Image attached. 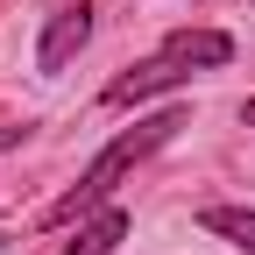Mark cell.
<instances>
[{"mask_svg": "<svg viewBox=\"0 0 255 255\" xmlns=\"http://www.w3.org/2000/svg\"><path fill=\"white\" fill-rule=\"evenodd\" d=\"M177 128H184V107H170V114H149V121H135V128H128V135H114V142H107V149L85 163V177H78V184H71V191H64V199L43 213V227H71L78 213L107 206V199H114V184L135 170L142 156H156V149L177 135Z\"/></svg>", "mask_w": 255, "mask_h": 255, "instance_id": "1", "label": "cell"}, {"mask_svg": "<svg viewBox=\"0 0 255 255\" xmlns=\"http://www.w3.org/2000/svg\"><path fill=\"white\" fill-rule=\"evenodd\" d=\"M85 43H92V7H85V0H71V7L50 14L43 43H36V64H43V71H64V64H71Z\"/></svg>", "mask_w": 255, "mask_h": 255, "instance_id": "2", "label": "cell"}, {"mask_svg": "<svg viewBox=\"0 0 255 255\" xmlns=\"http://www.w3.org/2000/svg\"><path fill=\"white\" fill-rule=\"evenodd\" d=\"M199 227L220 234V241H234L241 255H255V213H248V206H206V213H199Z\"/></svg>", "mask_w": 255, "mask_h": 255, "instance_id": "5", "label": "cell"}, {"mask_svg": "<svg viewBox=\"0 0 255 255\" xmlns=\"http://www.w3.org/2000/svg\"><path fill=\"white\" fill-rule=\"evenodd\" d=\"M21 135H28V128H0V156H7V149H21Z\"/></svg>", "mask_w": 255, "mask_h": 255, "instance_id": "7", "label": "cell"}, {"mask_svg": "<svg viewBox=\"0 0 255 255\" xmlns=\"http://www.w3.org/2000/svg\"><path fill=\"white\" fill-rule=\"evenodd\" d=\"M191 71H184V64H170L163 50H156L149 64H135V71H121L114 85H107V107H135V100H149V92H177Z\"/></svg>", "mask_w": 255, "mask_h": 255, "instance_id": "3", "label": "cell"}, {"mask_svg": "<svg viewBox=\"0 0 255 255\" xmlns=\"http://www.w3.org/2000/svg\"><path fill=\"white\" fill-rule=\"evenodd\" d=\"M163 57L184 64V71H191V64H227L234 57V36H220V28H170V36H163Z\"/></svg>", "mask_w": 255, "mask_h": 255, "instance_id": "4", "label": "cell"}, {"mask_svg": "<svg viewBox=\"0 0 255 255\" xmlns=\"http://www.w3.org/2000/svg\"><path fill=\"white\" fill-rule=\"evenodd\" d=\"M121 234H128V213H121V206H107L92 227H78V241L64 248V255H114V248H121Z\"/></svg>", "mask_w": 255, "mask_h": 255, "instance_id": "6", "label": "cell"}, {"mask_svg": "<svg viewBox=\"0 0 255 255\" xmlns=\"http://www.w3.org/2000/svg\"><path fill=\"white\" fill-rule=\"evenodd\" d=\"M241 121H248V128H255V100H248V107H241Z\"/></svg>", "mask_w": 255, "mask_h": 255, "instance_id": "8", "label": "cell"}]
</instances>
